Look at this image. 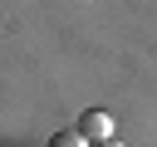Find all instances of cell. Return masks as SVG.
<instances>
[{"label":"cell","instance_id":"cell-1","mask_svg":"<svg viewBox=\"0 0 157 147\" xmlns=\"http://www.w3.org/2000/svg\"><path fill=\"white\" fill-rule=\"evenodd\" d=\"M78 132H83L88 142H108V137H113V118H108L103 108H88V113L78 118Z\"/></svg>","mask_w":157,"mask_h":147},{"label":"cell","instance_id":"cell-2","mask_svg":"<svg viewBox=\"0 0 157 147\" xmlns=\"http://www.w3.org/2000/svg\"><path fill=\"white\" fill-rule=\"evenodd\" d=\"M49 147H93V142H88L78 127H64V132H54V137H49Z\"/></svg>","mask_w":157,"mask_h":147},{"label":"cell","instance_id":"cell-3","mask_svg":"<svg viewBox=\"0 0 157 147\" xmlns=\"http://www.w3.org/2000/svg\"><path fill=\"white\" fill-rule=\"evenodd\" d=\"M93 147H123V142H118V137H108V142H93Z\"/></svg>","mask_w":157,"mask_h":147}]
</instances>
